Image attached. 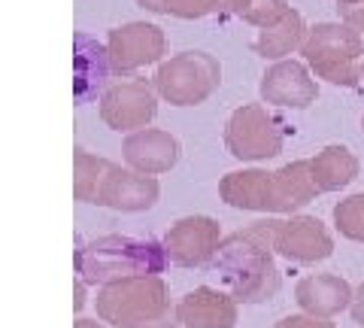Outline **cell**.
I'll list each match as a JSON object with an SVG mask.
<instances>
[{
	"label": "cell",
	"instance_id": "cell-1",
	"mask_svg": "<svg viewBox=\"0 0 364 328\" xmlns=\"http://www.w3.org/2000/svg\"><path fill=\"white\" fill-rule=\"evenodd\" d=\"M277 228L279 219H258L246 225L243 231L225 237L213 262L207 265L210 274L222 280L225 292H231L240 304L270 301L282 286L277 258H273L277 255V250H273Z\"/></svg>",
	"mask_w": 364,
	"mask_h": 328
},
{
	"label": "cell",
	"instance_id": "cell-2",
	"mask_svg": "<svg viewBox=\"0 0 364 328\" xmlns=\"http://www.w3.org/2000/svg\"><path fill=\"white\" fill-rule=\"evenodd\" d=\"M76 277L85 286H109L131 277H158L164 274L170 258L164 240L131 234H107L76 250Z\"/></svg>",
	"mask_w": 364,
	"mask_h": 328
},
{
	"label": "cell",
	"instance_id": "cell-3",
	"mask_svg": "<svg viewBox=\"0 0 364 328\" xmlns=\"http://www.w3.org/2000/svg\"><path fill=\"white\" fill-rule=\"evenodd\" d=\"M95 310L112 328H179L170 286L158 277H131L97 289Z\"/></svg>",
	"mask_w": 364,
	"mask_h": 328
},
{
	"label": "cell",
	"instance_id": "cell-4",
	"mask_svg": "<svg viewBox=\"0 0 364 328\" xmlns=\"http://www.w3.org/2000/svg\"><path fill=\"white\" fill-rule=\"evenodd\" d=\"M304 61L310 70L331 85L355 88L361 79L358 58L364 55L358 33L346 21H318L306 31V40L301 46Z\"/></svg>",
	"mask_w": 364,
	"mask_h": 328
},
{
	"label": "cell",
	"instance_id": "cell-5",
	"mask_svg": "<svg viewBox=\"0 0 364 328\" xmlns=\"http://www.w3.org/2000/svg\"><path fill=\"white\" fill-rule=\"evenodd\" d=\"M152 85L170 107H198L219 92L222 64L210 52L188 49L158 64Z\"/></svg>",
	"mask_w": 364,
	"mask_h": 328
},
{
	"label": "cell",
	"instance_id": "cell-6",
	"mask_svg": "<svg viewBox=\"0 0 364 328\" xmlns=\"http://www.w3.org/2000/svg\"><path fill=\"white\" fill-rule=\"evenodd\" d=\"M286 146L282 125L261 104L237 107L225 122V149L237 162H267Z\"/></svg>",
	"mask_w": 364,
	"mask_h": 328
},
{
	"label": "cell",
	"instance_id": "cell-7",
	"mask_svg": "<svg viewBox=\"0 0 364 328\" xmlns=\"http://www.w3.org/2000/svg\"><path fill=\"white\" fill-rule=\"evenodd\" d=\"M112 73L116 76H131L149 64H161L167 52V37L158 25L149 21H128L122 28H112L107 37Z\"/></svg>",
	"mask_w": 364,
	"mask_h": 328
},
{
	"label": "cell",
	"instance_id": "cell-8",
	"mask_svg": "<svg viewBox=\"0 0 364 328\" xmlns=\"http://www.w3.org/2000/svg\"><path fill=\"white\" fill-rule=\"evenodd\" d=\"M158 116V92L146 79L116 83L100 95V119L112 131H140L149 128Z\"/></svg>",
	"mask_w": 364,
	"mask_h": 328
},
{
	"label": "cell",
	"instance_id": "cell-9",
	"mask_svg": "<svg viewBox=\"0 0 364 328\" xmlns=\"http://www.w3.org/2000/svg\"><path fill=\"white\" fill-rule=\"evenodd\" d=\"M222 240V225L213 216H186L167 228L164 250L176 268H207Z\"/></svg>",
	"mask_w": 364,
	"mask_h": 328
},
{
	"label": "cell",
	"instance_id": "cell-10",
	"mask_svg": "<svg viewBox=\"0 0 364 328\" xmlns=\"http://www.w3.org/2000/svg\"><path fill=\"white\" fill-rule=\"evenodd\" d=\"M273 250H277V255L286 258V262L316 265V262L331 258L334 237H331V231H328V225L322 219H316V216H289V219H279Z\"/></svg>",
	"mask_w": 364,
	"mask_h": 328
},
{
	"label": "cell",
	"instance_id": "cell-11",
	"mask_svg": "<svg viewBox=\"0 0 364 328\" xmlns=\"http://www.w3.org/2000/svg\"><path fill=\"white\" fill-rule=\"evenodd\" d=\"M261 100L273 107H289V110H306L316 104L318 97V83L313 79V70L306 61L282 58L270 64L264 76H261Z\"/></svg>",
	"mask_w": 364,
	"mask_h": 328
},
{
	"label": "cell",
	"instance_id": "cell-12",
	"mask_svg": "<svg viewBox=\"0 0 364 328\" xmlns=\"http://www.w3.org/2000/svg\"><path fill=\"white\" fill-rule=\"evenodd\" d=\"M176 319L182 328H234L240 319V301L231 292L198 286L179 298Z\"/></svg>",
	"mask_w": 364,
	"mask_h": 328
},
{
	"label": "cell",
	"instance_id": "cell-13",
	"mask_svg": "<svg viewBox=\"0 0 364 328\" xmlns=\"http://www.w3.org/2000/svg\"><path fill=\"white\" fill-rule=\"evenodd\" d=\"M179 152L182 146L170 131L161 128H140V131H131L122 143V158L131 171H140V174H167L173 171L176 162H179Z\"/></svg>",
	"mask_w": 364,
	"mask_h": 328
},
{
	"label": "cell",
	"instance_id": "cell-14",
	"mask_svg": "<svg viewBox=\"0 0 364 328\" xmlns=\"http://www.w3.org/2000/svg\"><path fill=\"white\" fill-rule=\"evenodd\" d=\"M112 73L107 43H97L91 33H73V100L88 104L107 92V79Z\"/></svg>",
	"mask_w": 364,
	"mask_h": 328
},
{
	"label": "cell",
	"instance_id": "cell-15",
	"mask_svg": "<svg viewBox=\"0 0 364 328\" xmlns=\"http://www.w3.org/2000/svg\"><path fill=\"white\" fill-rule=\"evenodd\" d=\"M158 198H161V186L152 174H140V171H122L116 164L107 176L104 189H100L97 203L119 213H143L152 210Z\"/></svg>",
	"mask_w": 364,
	"mask_h": 328
},
{
	"label": "cell",
	"instance_id": "cell-16",
	"mask_svg": "<svg viewBox=\"0 0 364 328\" xmlns=\"http://www.w3.org/2000/svg\"><path fill=\"white\" fill-rule=\"evenodd\" d=\"M352 298H355V289L337 274H313V277H304L294 286L298 307L313 316H328V319L349 310Z\"/></svg>",
	"mask_w": 364,
	"mask_h": 328
},
{
	"label": "cell",
	"instance_id": "cell-17",
	"mask_svg": "<svg viewBox=\"0 0 364 328\" xmlns=\"http://www.w3.org/2000/svg\"><path fill=\"white\" fill-rule=\"evenodd\" d=\"M219 198L234 210L273 213V174L261 167H243L222 176Z\"/></svg>",
	"mask_w": 364,
	"mask_h": 328
},
{
	"label": "cell",
	"instance_id": "cell-18",
	"mask_svg": "<svg viewBox=\"0 0 364 328\" xmlns=\"http://www.w3.org/2000/svg\"><path fill=\"white\" fill-rule=\"evenodd\" d=\"M318 195H322V189H318L313 176V164L306 158L282 164L279 171H273V213L291 216L294 210L306 207Z\"/></svg>",
	"mask_w": 364,
	"mask_h": 328
},
{
	"label": "cell",
	"instance_id": "cell-19",
	"mask_svg": "<svg viewBox=\"0 0 364 328\" xmlns=\"http://www.w3.org/2000/svg\"><path fill=\"white\" fill-rule=\"evenodd\" d=\"M306 31L310 28H306L304 16L298 13V9H291V13L282 21H277L273 28L258 31V37L252 40V52L264 61H282L286 55H291L294 49L304 46Z\"/></svg>",
	"mask_w": 364,
	"mask_h": 328
},
{
	"label": "cell",
	"instance_id": "cell-20",
	"mask_svg": "<svg viewBox=\"0 0 364 328\" xmlns=\"http://www.w3.org/2000/svg\"><path fill=\"white\" fill-rule=\"evenodd\" d=\"M310 164H313V176H316L318 189H322V195L325 191L346 189L361 171L355 152L346 149V146H337V143L325 146L322 152H316V158H310Z\"/></svg>",
	"mask_w": 364,
	"mask_h": 328
},
{
	"label": "cell",
	"instance_id": "cell-21",
	"mask_svg": "<svg viewBox=\"0 0 364 328\" xmlns=\"http://www.w3.org/2000/svg\"><path fill=\"white\" fill-rule=\"evenodd\" d=\"M112 162L100 155H91L85 149H73V198L82 203H97L100 189L112 171Z\"/></svg>",
	"mask_w": 364,
	"mask_h": 328
},
{
	"label": "cell",
	"instance_id": "cell-22",
	"mask_svg": "<svg viewBox=\"0 0 364 328\" xmlns=\"http://www.w3.org/2000/svg\"><path fill=\"white\" fill-rule=\"evenodd\" d=\"M146 13L173 16V18H207L228 16V0H136Z\"/></svg>",
	"mask_w": 364,
	"mask_h": 328
},
{
	"label": "cell",
	"instance_id": "cell-23",
	"mask_svg": "<svg viewBox=\"0 0 364 328\" xmlns=\"http://www.w3.org/2000/svg\"><path fill=\"white\" fill-rule=\"evenodd\" d=\"M289 13H291L289 0H228V16L243 18L246 25H252L258 31L273 28Z\"/></svg>",
	"mask_w": 364,
	"mask_h": 328
},
{
	"label": "cell",
	"instance_id": "cell-24",
	"mask_svg": "<svg viewBox=\"0 0 364 328\" xmlns=\"http://www.w3.org/2000/svg\"><path fill=\"white\" fill-rule=\"evenodd\" d=\"M334 225L346 240L364 243V191L361 195H349L334 207Z\"/></svg>",
	"mask_w": 364,
	"mask_h": 328
},
{
	"label": "cell",
	"instance_id": "cell-25",
	"mask_svg": "<svg viewBox=\"0 0 364 328\" xmlns=\"http://www.w3.org/2000/svg\"><path fill=\"white\" fill-rule=\"evenodd\" d=\"M273 328H337L328 316H313V313H294V316H282Z\"/></svg>",
	"mask_w": 364,
	"mask_h": 328
},
{
	"label": "cell",
	"instance_id": "cell-26",
	"mask_svg": "<svg viewBox=\"0 0 364 328\" xmlns=\"http://www.w3.org/2000/svg\"><path fill=\"white\" fill-rule=\"evenodd\" d=\"M340 21H346V25L358 33L361 40V49H364V4H355V6H346L340 9Z\"/></svg>",
	"mask_w": 364,
	"mask_h": 328
},
{
	"label": "cell",
	"instance_id": "cell-27",
	"mask_svg": "<svg viewBox=\"0 0 364 328\" xmlns=\"http://www.w3.org/2000/svg\"><path fill=\"white\" fill-rule=\"evenodd\" d=\"M349 313H352V322H358V325L364 328V282L355 289V298H352Z\"/></svg>",
	"mask_w": 364,
	"mask_h": 328
},
{
	"label": "cell",
	"instance_id": "cell-28",
	"mask_svg": "<svg viewBox=\"0 0 364 328\" xmlns=\"http://www.w3.org/2000/svg\"><path fill=\"white\" fill-rule=\"evenodd\" d=\"M73 328H107V325H100L97 319H82V316H79V319L73 322Z\"/></svg>",
	"mask_w": 364,
	"mask_h": 328
},
{
	"label": "cell",
	"instance_id": "cell-29",
	"mask_svg": "<svg viewBox=\"0 0 364 328\" xmlns=\"http://www.w3.org/2000/svg\"><path fill=\"white\" fill-rule=\"evenodd\" d=\"M355 4H364V0H337V9H346V6H355Z\"/></svg>",
	"mask_w": 364,
	"mask_h": 328
},
{
	"label": "cell",
	"instance_id": "cell-30",
	"mask_svg": "<svg viewBox=\"0 0 364 328\" xmlns=\"http://www.w3.org/2000/svg\"><path fill=\"white\" fill-rule=\"evenodd\" d=\"M361 79H364V61H361Z\"/></svg>",
	"mask_w": 364,
	"mask_h": 328
},
{
	"label": "cell",
	"instance_id": "cell-31",
	"mask_svg": "<svg viewBox=\"0 0 364 328\" xmlns=\"http://www.w3.org/2000/svg\"><path fill=\"white\" fill-rule=\"evenodd\" d=\"M361 128H364V119H361Z\"/></svg>",
	"mask_w": 364,
	"mask_h": 328
}]
</instances>
